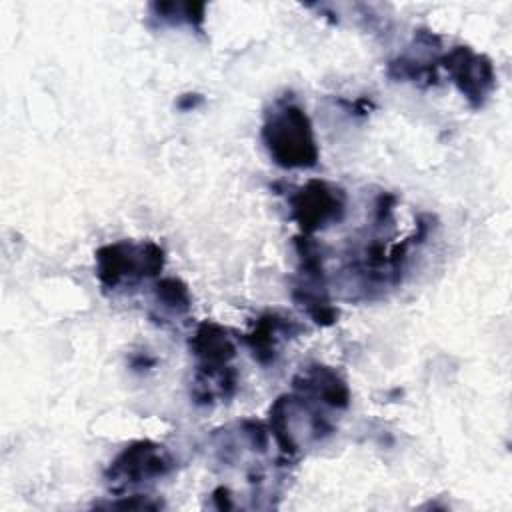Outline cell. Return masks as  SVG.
<instances>
[{
	"instance_id": "277c9868",
	"label": "cell",
	"mask_w": 512,
	"mask_h": 512,
	"mask_svg": "<svg viewBox=\"0 0 512 512\" xmlns=\"http://www.w3.org/2000/svg\"><path fill=\"white\" fill-rule=\"evenodd\" d=\"M290 218L304 236L336 224L346 214V192L326 180H308L288 196Z\"/></svg>"
},
{
	"instance_id": "7a4b0ae2",
	"label": "cell",
	"mask_w": 512,
	"mask_h": 512,
	"mask_svg": "<svg viewBox=\"0 0 512 512\" xmlns=\"http://www.w3.org/2000/svg\"><path fill=\"white\" fill-rule=\"evenodd\" d=\"M96 276L106 290L134 286L154 278L164 268V250L156 242L120 240L96 250Z\"/></svg>"
},
{
	"instance_id": "ba28073f",
	"label": "cell",
	"mask_w": 512,
	"mask_h": 512,
	"mask_svg": "<svg viewBox=\"0 0 512 512\" xmlns=\"http://www.w3.org/2000/svg\"><path fill=\"white\" fill-rule=\"evenodd\" d=\"M292 384L298 396L306 400H316L336 410H344L350 404V390L346 380L330 366H306L294 376Z\"/></svg>"
},
{
	"instance_id": "5b68a950",
	"label": "cell",
	"mask_w": 512,
	"mask_h": 512,
	"mask_svg": "<svg viewBox=\"0 0 512 512\" xmlns=\"http://www.w3.org/2000/svg\"><path fill=\"white\" fill-rule=\"evenodd\" d=\"M174 460L170 452L152 440H136L122 448V452L106 468V480L114 488L154 482L170 474Z\"/></svg>"
},
{
	"instance_id": "52a82bcc",
	"label": "cell",
	"mask_w": 512,
	"mask_h": 512,
	"mask_svg": "<svg viewBox=\"0 0 512 512\" xmlns=\"http://www.w3.org/2000/svg\"><path fill=\"white\" fill-rule=\"evenodd\" d=\"M304 328L298 324V320L280 314V312H264L252 326V330L244 336V342L248 344L254 360H258L262 366L274 364L280 348L286 340L300 334Z\"/></svg>"
},
{
	"instance_id": "8992f818",
	"label": "cell",
	"mask_w": 512,
	"mask_h": 512,
	"mask_svg": "<svg viewBox=\"0 0 512 512\" xmlns=\"http://www.w3.org/2000/svg\"><path fill=\"white\" fill-rule=\"evenodd\" d=\"M438 66L448 72L472 108H482L496 86L490 58L474 52L470 46H454L438 58Z\"/></svg>"
},
{
	"instance_id": "6da1fadb",
	"label": "cell",
	"mask_w": 512,
	"mask_h": 512,
	"mask_svg": "<svg viewBox=\"0 0 512 512\" xmlns=\"http://www.w3.org/2000/svg\"><path fill=\"white\" fill-rule=\"evenodd\" d=\"M262 142L280 168H314L318 164V144L314 138L312 122L306 110L288 100H276L264 114L262 122Z\"/></svg>"
},
{
	"instance_id": "30bf717a",
	"label": "cell",
	"mask_w": 512,
	"mask_h": 512,
	"mask_svg": "<svg viewBox=\"0 0 512 512\" xmlns=\"http://www.w3.org/2000/svg\"><path fill=\"white\" fill-rule=\"evenodd\" d=\"M154 304L170 316H182L190 310L192 298L188 286L178 278H162L154 284Z\"/></svg>"
},
{
	"instance_id": "9c48e42d",
	"label": "cell",
	"mask_w": 512,
	"mask_h": 512,
	"mask_svg": "<svg viewBox=\"0 0 512 512\" xmlns=\"http://www.w3.org/2000/svg\"><path fill=\"white\" fill-rule=\"evenodd\" d=\"M188 348L198 360L196 368L204 370L226 368L236 356V342L230 336V330L212 320H204L196 326L188 340Z\"/></svg>"
},
{
	"instance_id": "8fae6325",
	"label": "cell",
	"mask_w": 512,
	"mask_h": 512,
	"mask_svg": "<svg viewBox=\"0 0 512 512\" xmlns=\"http://www.w3.org/2000/svg\"><path fill=\"white\" fill-rule=\"evenodd\" d=\"M154 16L166 22H186L190 26L200 28L204 20V4H176V2H166V4H152Z\"/></svg>"
},
{
	"instance_id": "3957f363",
	"label": "cell",
	"mask_w": 512,
	"mask_h": 512,
	"mask_svg": "<svg viewBox=\"0 0 512 512\" xmlns=\"http://www.w3.org/2000/svg\"><path fill=\"white\" fill-rule=\"evenodd\" d=\"M298 252V282L292 288L294 302L318 324L330 326L338 320V310L332 306L326 292L324 258L318 244L310 236H298L294 240Z\"/></svg>"
}]
</instances>
